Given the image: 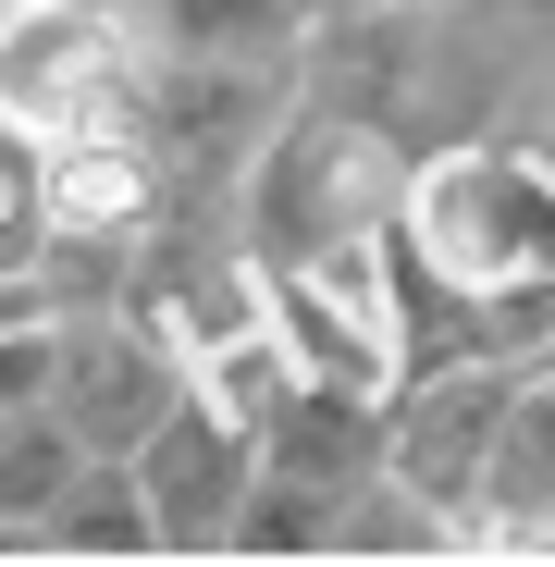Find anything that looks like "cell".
<instances>
[{"mask_svg":"<svg viewBox=\"0 0 555 567\" xmlns=\"http://www.w3.org/2000/svg\"><path fill=\"white\" fill-rule=\"evenodd\" d=\"M0 13H13V0H0Z\"/></svg>","mask_w":555,"mask_h":567,"instance_id":"9a60e30c","label":"cell"},{"mask_svg":"<svg viewBox=\"0 0 555 567\" xmlns=\"http://www.w3.org/2000/svg\"><path fill=\"white\" fill-rule=\"evenodd\" d=\"M297 112V62H210V50H148V148L173 173V198H235L259 148Z\"/></svg>","mask_w":555,"mask_h":567,"instance_id":"5b68a950","label":"cell"},{"mask_svg":"<svg viewBox=\"0 0 555 567\" xmlns=\"http://www.w3.org/2000/svg\"><path fill=\"white\" fill-rule=\"evenodd\" d=\"M333 518H346V494L297 482V468H259L235 506V555H333Z\"/></svg>","mask_w":555,"mask_h":567,"instance_id":"7c38bea8","label":"cell"},{"mask_svg":"<svg viewBox=\"0 0 555 567\" xmlns=\"http://www.w3.org/2000/svg\"><path fill=\"white\" fill-rule=\"evenodd\" d=\"M100 13H136V0H100Z\"/></svg>","mask_w":555,"mask_h":567,"instance_id":"5bb4252c","label":"cell"},{"mask_svg":"<svg viewBox=\"0 0 555 567\" xmlns=\"http://www.w3.org/2000/svg\"><path fill=\"white\" fill-rule=\"evenodd\" d=\"M506 395H518V358H444V370H408L383 395V468L408 494H432L470 543H482V506H494Z\"/></svg>","mask_w":555,"mask_h":567,"instance_id":"8992f818","label":"cell"},{"mask_svg":"<svg viewBox=\"0 0 555 567\" xmlns=\"http://www.w3.org/2000/svg\"><path fill=\"white\" fill-rule=\"evenodd\" d=\"M395 247L444 271L456 297H482L506 346H555V148H506V136L432 148L395 210Z\"/></svg>","mask_w":555,"mask_h":567,"instance_id":"6da1fadb","label":"cell"},{"mask_svg":"<svg viewBox=\"0 0 555 567\" xmlns=\"http://www.w3.org/2000/svg\"><path fill=\"white\" fill-rule=\"evenodd\" d=\"M259 468H297V482H321V494H346V482H370L383 468V395H358V383H285V408L259 420Z\"/></svg>","mask_w":555,"mask_h":567,"instance_id":"9c48e42d","label":"cell"},{"mask_svg":"<svg viewBox=\"0 0 555 567\" xmlns=\"http://www.w3.org/2000/svg\"><path fill=\"white\" fill-rule=\"evenodd\" d=\"M420 185V148L383 112H346V100H297L285 136L259 148V173L235 185L247 247L285 259V247H333V235H383Z\"/></svg>","mask_w":555,"mask_h":567,"instance_id":"7a4b0ae2","label":"cell"},{"mask_svg":"<svg viewBox=\"0 0 555 567\" xmlns=\"http://www.w3.org/2000/svg\"><path fill=\"white\" fill-rule=\"evenodd\" d=\"M0 124L38 148L74 136H148V25L100 0H13L0 13Z\"/></svg>","mask_w":555,"mask_h":567,"instance_id":"3957f363","label":"cell"},{"mask_svg":"<svg viewBox=\"0 0 555 567\" xmlns=\"http://www.w3.org/2000/svg\"><path fill=\"white\" fill-rule=\"evenodd\" d=\"M185 346L136 309V297H100V309H62V370H50V420L86 444V456H136L173 408H185Z\"/></svg>","mask_w":555,"mask_h":567,"instance_id":"52a82bcc","label":"cell"},{"mask_svg":"<svg viewBox=\"0 0 555 567\" xmlns=\"http://www.w3.org/2000/svg\"><path fill=\"white\" fill-rule=\"evenodd\" d=\"M50 259V148L25 124H0V284Z\"/></svg>","mask_w":555,"mask_h":567,"instance_id":"4fadbf2b","label":"cell"},{"mask_svg":"<svg viewBox=\"0 0 555 567\" xmlns=\"http://www.w3.org/2000/svg\"><path fill=\"white\" fill-rule=\"evenodd\" d=\"M259 271H271V333H285V358L309 383H358V395L408 383V259H395V223L383 235H333V247H285Z\"/></svg>","mask_w":555,"mask_h":567,"instance_id":"277c9868","label":"cell"},{"mask_svg":"<svg viewBox=\"0 0 555 567\" xmlns=\"http://www.w3.org/2000/svg\"><path fill=\"white\" fill-rule=\"evenodd\" d=\"M148 50H210V62H309L321 0H136Z\"/></svg>","mask_w":555,"mask_h":567,"instance_id":"30bf717a","label":"cell"},{"mask_svg":"<svg viewBox=\"0 0 555 567\" xmlns=\"http://www.w3.org/2000/svg\"><path fill=\"white\" fill-rule=\"evenodd\" d=\"M136 482H148V506H161V555H235V506H247V482H259V432H247L223 395L185 383V408L136 444Z\"/></svg>","mask_w":555,"mask_h":567,"instance_id":"ba28073f","label":"cell"},{"mask_svg":"<svg viewBox=\"0 0 555 567\" xmlns=\"http://www.w3.org/2000/svg\"><path fill=\"white\" fill-rule=\"evenodd\" d=\"M50 555H86V567H112V555H161V506L136 482V456H86L62 506H50Z\"/></svg>","mask_w":555,"mask_h":567,"instance_id":"8fae6325","label":"cell"}]
</instances>
